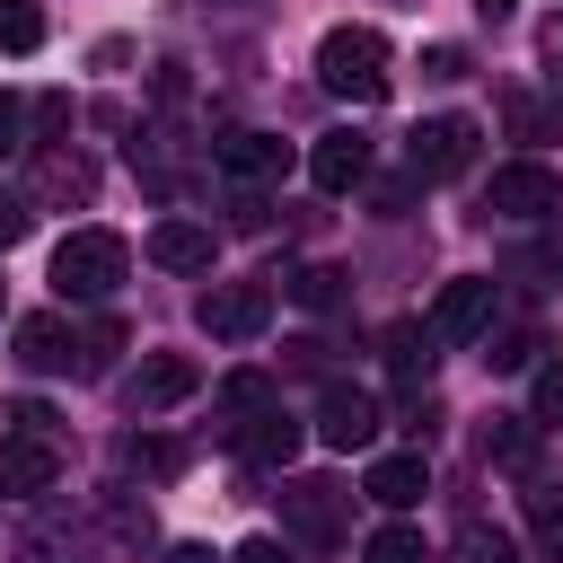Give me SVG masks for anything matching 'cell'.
Here are the masks:
<instances>
[{
	"label": "cell",
	"instance_id": "cell-1",
	"mask_svg": "<svg viewBox=\"0 0 563 563\" xmlns=\"http://www.w3.org/2000/svg\"><path fill=\"white\" fill-rule=\"evenodd\" d=\"M317 79H325V97L378 106L387 97V35L378 26H325L317 35Z\"/></svg>",
	"mask_w": 563,
	"mask_h": 563
},
{
	"label": "cell",
	"instance_id": "cell-2",
	"mask_svg": "<svg viewBox=\"0 0 563 563\" xmlns=\"http://www.w3.org/2000/svg\"><path fill=\"white\" fill-rule=\"evenodd\" d=\"M132 273V246L114 229H70L53 246V290L62 299H114V282Z\"/></svg>",
	"mask_w": 563,
	"mask_h": 563
},
{
	"label": "cell",
	"instance_id": "cell-3",
	"mask_svg": "<svg viewBox=\"0 0 563 563\" xmlns=\"http://www.w3.org/2000/svg\"><path fill=\"white\" fill-rule=\"evenodd\" d=\"M475 141H484V123H475V114H431V123H413L405 158H413V176H422V185H440V176H466V167H475Z\"/></svg>",
	"mask_w": 563,
	"mask_h": 563
},
{
	"label": "cell",
	"instance_id": "cell-4",
	"mask_svg": "<svg viewBox=\"0 0 563 563\" xmlns=\"http://www.w3.org/2000/svg\"><path fill=\"white\" fill-rule=\"evenodd\" d=\"M194 317H202L211 343H255V334L273 325V290H264V282H211Z\"/></svg>",
	"mask_w": 563,
	"mask_h": 563
},
{
	"label": "cell",
	"instance_id": "cell-5",
	"mask_svg": "<svg viewBox=\"0 0 563 563\" xmlns=\"http://www.w3.org/2000/svg\"><path fill=\"white\" fill-rule=\"evenodd\" d=\"M554 202H563V185H554V167H537V158L493 167V185H484V211H493V220H545Z\"/></svg>",
	"mask_w": 563,
	"mask_h": 563
},
{
	"label": "cell",
	"instance_id": "cell-6",
	"mask_svg": "<svg viewBox=\"0 0 563 563\" xmlns=\"http://www.w3.org/2000/svg\"><path fill=\"white\" fill-rule=\"evenodd\" d=\"M475 334H493V282L484 273H457L431 299V343H475Z\"/></svg>",
	"mask_w": 563,
	"mask_h": 563
},
{
	"label": "cell",
	"instance_id": "cell-7",
	"mask_svg": "<svg viewBox=\"0 0 563 563\" xmlns=\"http://www.w3.org/2000/svg\"><path fill=\"white\" fill-rule=\"evenodd\" d=\"M194 387H202V369H194L185 352H150V361L123 378V405H132V413H167V405H185Z\"/></svg>",
	"mask_w": 563,
	"mask_h": 563
},
{
	"label": "cell",
	"instance_id": "cell-8",
	"mask_svg": "<svg viewBox=\"0 0 563 563\" xmlns=\"http://www.w3.org/2000/svg\"><path fill=\"white\" fill-rule=\"evenodd\" d=\"M317 440H325V449H369V440H378V396H369V387H325Z\"/></svg>",
	"mask_w": 563,
	"mask_h": 563
},
{
	"label": "cell",
	"instance_id": "cell-9",
	"mask_svg": "<svg viewBox=\"0 0 563 563\" xmlns=\"http://www.w3.org/2000/svg\"><path fill=\"white\" fill-rule=\"evenodd\" d=\"M220 176H238V185H273L282 167H290V150L273 141V132H220Z\"/></svg>",
	"mask_w": 563,
	"mask_h": 563
},
{
	"label": "cell",
	"instance_id": "cell-10",
	"mask_svg": "<svg viewBox=\"0 0 563 563\" xmlns=\"http://www.w3.org/2000/svg\"><path fill=\"white\" fill-rule=\"evenodd\" d=\"M361 493H369L378 510H413V501L431 493V466H422V449H396V457H378V466L361 475Z\"/></svg>",
	"mask_w": 563,
	"mask_h": 563
},
{
	"label": "cell",
	"instance_id": "cell-11",
	"mask_svg": "<svg viewBox=\"0 0 563 563\" xmlns=\"http://www.w3.org/2000/svg\"><path fill=\"white\" fill-rule=\"evenodd\" d=\"M308 176H317L325 194H352V185L369 176V141H361V132H325V141L308 150Z\"/></svg>",
	"mask_w": 563,
	"mask_h": 563
},
{
	"label": "cell",
	"instance_id": "cell-12",
	"mask_svg": "<svg viewBox=\"0 0 563 563\" xmlns=\"http://www.w3.org/2000/svg\"><path fill=\"white\" fill-rule=\"evenodd\" d=\"M53 475H62L53 440H26V431H18V440H0V493H18V501H26V493H44Z\"/></svg>",
	"mask_w": 563,
	"mask_h": 563
},
{
	"label": "cell",
	"instance_id": "cell-13",
	"mask_svg": "<svg viewBox=\"0 0 563 563\" xmlns=\"http://www.w3.org/2000/svg\"><path fill=\"white\" fill-rule=\"evenodd\" d=\"M35 194H44V202H88V194H97V167L53 141V150H35Z\"/></svg>",
	"mask_w": 563,
	"mask_h": 563
},
{
	"label": "cell",
	"instance_id": "cell-14",
	"mask_svg": "<svg viewBox=\"0 0 563 563\" xmlns=\"http://www.w3.org/2000/svg\"><path fill=\"white\" fill-rule=\"evenodd\" d=\"M150 264H167V273H211V229H202V220H158V229H150Z\"/></svg>",
	"mask_w": 563,
	"mask_h": 563
},
{
	"label": "cell",
	"instance_id": "cell-15",
	"mask_svg": "<svg viewBox=\"0 0 563 563\" xmlns=\"http://www.w3.org/2000/svg\"><path fill=\"white\" fill-rule=\"evenodd\" d=\"M299 440H308V431L273 405L264 422H246V431H238V457H246V466H290V457H299Z\"/></svg>",
	"mask_w": 563,
	"mask_h": 563
},
{
	"label": "cell",
	"instance_id": "cell-16",
	"mask_svg": "<svg viewBox=\"0 0 563 563\" xmlns=\"http://www.w3.org/2000/svg\"><path fill=\"white\" fill-rule=\"evenodd\" d=\"M273 405H282V387H273L264 369H238V378H220V413H229V440H238L246 422H264Z\"/></svg>",
	"mask_w": 563,
	"mask_h": 563
},
{
	"label": "cell",
	"instance_id": "cell-17",
	"mask_svg": "<svg viewBox=\"0 0 563 563\" xmlns=\"http://www.w3.org/2000/svg\"><path fill=\"white\" fill-rule=\"evenodd\" d=\"M70 352H79V343H70L62 317H18V361H26V369H70Z\"/></svg>",
	"mask_w": 563,
	"mask_h": 563
},
{
	"label": "cell",
	"instance_id": "cell-18",
	"mask_svg": "<svg viewBox=\"0 0 563 563\" xmlns=\"http://www.w3.org/2000/svg\"><path fill=\"white\" fill-rule=\"evenodd\" d=\"M290 519H299V537H334L343 528V484H290Z\"/></svg>",
	"mask_w": 563,
	"mask_h": 563
},
{
	"label": "cell",
	"instance_id": "cell-19",
	"mask_svg": "<svg viewBox=\"0 0 563 563\" xmlns=\"http://www.w3.org/2000/svg\"><path fill=\"white\" fill-rule=\"evenodd\" d=\"M537 413H493L484 431H475V449L493 457V466H528V449H537V431H528Z\"/></svg>",
	"mask_w": 563,
	"mask_h": 563
},
{
	"label": "cell",
	"instance_id": "cell-20",
	"mask_svg": "<svg viewBox=\"0 0 563 563\" xmlns=\"http://www.w3.org/2000/svg\"><path fill=\"white\" fill-rule=\"evenodd\" d=\"M44 44V9L35 0H0V53H35Z\"/></svg>",
	"mask_w": 563,
	"mask_h": 563
},
{
	"label": "cell",
	"instance_id": "cell-21",
	"mask_svg": "<svg viewBox=\"0 0 563 563\" xmlns=\"http://www.w3.org/2000/svg\"><path fill=\"white\" fill-rule=\"evenodd\" d=\"M290 299H299V308H334V299H343V273H334V264H299V273H290Z\"/></svg>",
	"mask_w": 563,
	"mask_h": 563
},
{
	"label": "cell",
	"instance_id": "cell-22",
	"mask_svg": "<svg viewBox=\"0 0 563 563\" xmlns=\"http://www.w3.org/2000/svg\"><path fill=\"white\" fill-rule=\"evenodd\" d=\"M457 563H510V537H501V528H475V519H466V528H457Z\"/></svg>",
	"mask_w": 563,
	"mask_h": 563
},
{
	"label": "cell",
	"instance_id": "cell-23",
	"mask_svg": "<svg viewBox=\"0 0 563 563\" xmlns=\"http://www.w3.org/2000/svg\"><path fill=\"white\" fill-rule=\"evenodd\" d=\"M361 554H369V563H431V554H422V537H413V528H378V537H369V545H361Z\"/></svg>",
	"mask_w": 563,
	"mask_h": 563
},
{
	"label": "cell",
	"instance_id": "cell-24",
	"mask_svg": "<svg viewBox=\"0 0 563 563\" xmlns=\"http://www.w3.org/2000/svg\"><path fill=\"white\" fill-rule=\"evenodd\" d=\"M26 554H44V563H97V545H88V537H53V528H44V537H26Z\"/></svg>",
	"mask_w": 563,
	"mask_h": 563
},
{
	"label": "cell",
	"instance_id": "cell-25",
	"mask_svg": "<svg viewBox=\"0 0 563 563\" xmlns=\"http://www.w3.org/2000/svg\"><path fill=\"white\" fill-rule=\"evenodd\" d=\"M537 422H563V361L537 369Z\"/></svg>",
	"mask_w": 563,
	"mask_h": 563
},
{
	"label": "cell",
	"instance_id": "cell-26",
	"mask_svg": "<svg viewBox=\"0 0 563 563\" xmlns=\"http://www.w3.org/2000/svg\"><path fill=\"white\" fill-rule=\"evenodd\" d=\"M9 422H18L26 440H53V405H35V396H18V405H9Z\"/></svg>",
	"mask_w": 563,
	"mask_h": 563
},
{
	"label": "cell",
	"instance_id": "cell-27",
	"mask_svg": "<svg viewBox=\"0 0 563 563\" xmlns=\"http://www.w3.org/2000/svg\"><path fill=\"white\" fill-rule=\"evenodd\" d=\"M422 79H466V53H457V44H431V53H422Z\"/></svg>",
	"mask_w": 563,
	"mask_h": 563
},
{
	"label": "cell",
	"instance_id": "cell-28",
	"mask_svg": "<svg viewBox=\"0 0 563 563\" xmlns=\"http://www.w3.org/2000/svg\"><path fill=\"white\" fill-rule=\"evenodd\" d=\"M106 519H114V537H123V545H150V510H132V501H114Z\"/></svg>",
	"mask_w": 563,
	"mask_h": 563
},
{
	"label": "cell",
	"instance_id": "cell-29",
	"mask_svg": "<svg viewBox=\"0 0 563 563\" xmlns=\"http://www.w3.org/2000/svg\"><path fill=\"white\" fill-rule=\"evenodd\" d=\"M229 563H299V554H290V545H282V537H246V545H238V554H229Z\"/></svg>",
	"mask_w": 563,
	"mask_h": 563
},
{
	"label": "cell",
	"instance_id": "cell-30",
	"mask_svg": "<svg viewBox=\"0 0 563 563\" xmlns=\"http://www.w3.org/2000/svg\"><path fill=\"white\" fill-rule=\"evenodd\" d=\"M18 132H26V106H18V97H9V88H0V158H9V150H18Z\"/></svg>",
	"mask_w": 563,
	"mask_h": 563
},
{
	"label": "cell",
	"instance_id": "cell-31",
	"mask_svg": "<svg viewBox=\"0 0 563 563\" xmlns=\"http://www.w3.org/2000/svg\"><path fill=\"white\" fill-rule=\"evenodd\" d=\"M18 238H26V202H18V194H0V246H18Z\"/></svg>",
	"mask_w": 563,
	"mask_h": 563
},
{
	"label": "cell",
	"instance_id": "cell-32",
	"mask_svg": "<svg viewBox=\"0 0 563 563\" xmlns=\"http://www.w3.org/2000/svg\"><path fill=\"white\" fill-rule=\"evenodd\" d=\"M475 18H484V26H510V18H519V0H475Z\"/></svg>",
	"mask_w": 563,
	"mask_h": 563
},
{
	"label": "cell",
	"instance_id": "cell-33",
	"mask_svg": "<svg viewBox=\"0 0 563 563\" xmlns=\"http://www.w3.org/2000/svg\"><path fill=\"white\" fill-rule=\"evenodd\" d=\"M167 563H220L211 545H167Z\"/></svg>",
	"mask_w": 563,
	"mask_h": 563
},
{
	"label": "cell",
	"instance_id": "cell-34",
	"mask_svg": "<svg viewBox=\"0 0 563 563\" xmlns=\"http://www.w3.org/2000/svg\"><path fill=\"white\" fill-rule=\"evenodd\" d=\"M545 62H563V26H554V35H545Z\"/></svg>",
	"mask_w": 563,
	"mask_h": 563
}]
</instances>
